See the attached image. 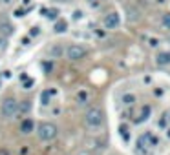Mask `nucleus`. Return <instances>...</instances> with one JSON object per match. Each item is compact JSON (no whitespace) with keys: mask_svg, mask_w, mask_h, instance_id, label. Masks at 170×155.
<instances>
[{"mask_svg":"<svg viewBox=\"0 0 170 155\" xmlns=\"http://www.w3.org/2000/svg\"><path fill=\"white\" fill-rule=\"evenodd\" d=\"M84 122H86V126H88V128H92V130L101 128V126H103V122H104V113H103V110H101V108H97V106L88 108V111L84 113Z\"/></svg>","mask_w":170,"mask_h":155,"instance_id":"nucleus-1","label":"nucleus"},{"mask_svg":"<svg viewBox=\"0 0 170 155\" xmlns=\"http://www.w3.org/2000/svg\"><path fill=\"white\" fill-rule=\"evenodd\" d=\"M37 135H38L40 141L49 143V141H53V139L59 135V130H57V126H55L53 122L44 121V122H40V124L37 126Z\"/></svg>","mask_w":170,"mask_h":155,"instance_id":"nucleus-2","label":"nucleus"},{"mask_svg":"<svg viewBox=\"0 0 170 155\" xmlns=\"http://www.w3.org/2000/svg\"><path fill=\"white\" fill-rule=\"evenodd\" d=\"M64 53H66V58H68L70 62H79V60H82V58L88 55V49H86L82 44H70V46L64 49Z\"/></svg>","mask_w":170,"mask_h":155,"instance_id":"nucleus-3","label":"nucleus"},{"mask_svg":"<svg viewBox=\"0 0 170 155\" xmlns=\"http://www.w3.org/2000/svg\"><path fill=\"white\" fill-rule=\"evenodd\" d=\"M0 113L4 119H15V115L18 113V102L13 97H7L2 100L0 104Z\"/></svg>","mask_w":170,"mask_h":155,"instance_id":"nucleus-4","label":"nucleus"},{"mask_svg":"<svg viewBox=\"0 0 170 155\" xmlns=\"http://www.w3.org/2000/svg\"><path fill=\"white\" fill-rule=\"evenodd\" d=\"M13 33H15V26L11 24V20L5 15H2L0 16V35L2 37H11Z\"/></svg>","mask_w":170,"mask_h":155,"instance_id":"nucleus-5","label":"nucleus"},{"mask_svg":"<svg viewBox=\"0 0 170 155\" xmlns=\"http://www.w3.org/2000/svg\"><path fill=\"white\" fill-rule=\"evenodd\" d=\"M103 24H104L106 29H115V27L121 24V18H119L117 13H108V15L103 18Z\"/></svg>","mask_w":170,"mask_h":155,"instance_id":"nucleus-6","label":"nucleus"},{"mask_svg":"<svg viewBox=\"0 0 170 155\" xmlns=\"http://www.w3.org/2000/svg\"><path fill=\"white\" fill-rule=\"evenodd\" d=\"M48 57L49 58H60L62 55H64V46L62 44H59V42H55V44H51L49 48H48Z\"/></svg>","mask_w":170,"mask_h":155,"instance_id":"nucleus-7","label":"nucleus"},{"mask_svg":"<svg viewBox=\"0 0 170 155\" xmlns=\"http://www.w3.org/2000/svg\"><path fill=\"white\" fill-rule=\"evenodd\" d=\"M33 130H35V122H33L31 119H24V121L20 122V133H22V135H29Z\"/></svg>","mask_w":170,"mask_h":155,"instance_id":"nucleus-8","label":"nucleus"},{"mask_svg":"<svg viewBox=\"0 0 170 155\" xmlns=\"http://www.w3.org/2000/svg\"><path fill=\"white\" fill-rule=\"evenodd\" d=\"M156 62H157L159 66H168V64H170V53H168V51H161V53L157 55Z\"/></svg>","mask_w":170,"mask_h":155,"instance_id":"nucleus-9","label":"nucleus"},{"mask_svg":"<svg viewBox=\"0 0 170 155\" xmlns=\"http://www.w3.org/2000/svg\"><path fill=\"white\" fill-rule=\"evenodd\" d=\"M53 29H55V33H64V31L68 29V22H66L64 18H59V20L55 22V27H53Z\"/></svg>","mask_w":170,"mask_h":155,"instance_id":"nucleus-10","label":"nucleus"},{"mask_svg":"<svg viewBox=\"0 0 170 155\" xmlns=\"http://www.w3.org/2000/svg\"><path fill=\"white\" fill-rule=\"evenodd\" d=\"M55 91H49V90H46V91H42V95H40V102H42V106H48L49 104V100H51V95H53Z\"/></svg>","mask_w":170,"mask_h":155,"instance_id":"nucleus-11","label":"nucleus"},{"mask_svg":"<svg viewBox=\"0 0 170 155\" xmlns=\"http://www.w3.org/2000/svg\"><path fill=\"white\" fill-rule=\"evenodd\" d=\"M75 99H77V104H81V106H82V104H86V102H88V93H86L84 90H81V91L77 93V97H75Z\"/></svg>","mask_w":170,"mask_h":155,"instance_id":"nucleus-12","label":"nucleus"},{"mask_svg":"<svg viewBox=\"0 0 170 155\" xmlns=\"http://www.w3.org/2000/svg\"><path fill=\"white\" fill-rule=\"evenodd\" d=\"M7 49V37H2L0 35V53Z\"/></svg>","mask_w":170,"mask_h":155,"instance_id":"nucleus-13","label":"nucleus"},{"mask_svg":"<svg viewBox=\"0 0 170 155\" xmlns=\"http://www.w3.org/2000/svg\"><path fill=\"white\" fill-rule=\"evenodd\" d=\"M161 22H163V26H165V27H168V29H170V13H167V15H163Z\"/></svg>","mask_w":170,"mask_h":155,"instance_id":"nucleus-14","label":"nucleus"},{"mask_svg":"<svg viewBox=\"0 0 170 155\" xmlns=\"http://www.w3.org/2000/svg\"><path fill=\"white\" fill-rule=\"evenodd\" d=\"M38 33H40V27H38V26H33V27H31V31H29V35H31V37H37Z\"/></svg>","mask_w":170,"mask_h":155,"instance_id":"nucleus-15","label":"nucleus"},{"mask_svg":"<svg viewBox=\"0 0 170 155\" xmlns=\"http://www.w3.org/2000/svg\"><path fill=\"white\" fill-rule=\"evenodd\" d=\"M24 13H26V9H22V7L15 9V16H24Z\"/></svg>","mask_w":170,"mask_h":155,"instance_id":"nucleus-16","label":"nucleus"},{"mask_svg":"<svg viewBox=\"0 0 170 155\" xmlns=\"http://www.w3.org/2000/svg\"><path fill=\"white\" fill-rule=\"evenodd\" d=\"M132 102H134V97L132 95H126L125 97V104H132Z\"/></svg>","mask_w":170,"mask_h":155,"instance_id":"nucleus-17","label":"nucleus"},{"mask_svg":"<svg viewBox=\"0 0 170 155\" xmlns=\"http://www.w3.org/2000/svg\"><path fill=\"white\" fill-rule=\"evenodd\" d=\"M0 155H11V152H9L5 146H2V148H0Z\"/></svg>","mask_w":170,"mask_h":155,"instance_id":"nucleus-18","label":"nucleus"},{"mask_svg":"<svg viewBox=\"0 0 170 155\" xmlns=\"http://www.w3.org/2000/svg\"><path fill=\"white\" fill-rule=\"evenodd\" d=\"M33 86V80H26V84H24V90H29Z\"/></svg>","mask_w":170,"mask_h":155,"instance_id":"nucleus-19","label":"nucleus"},{"mask_svg":"<svg viewBox=\"0 0 170 155\" xmlns=\"http://www.w3.org/2000/svg\"><path fill=\"white\" fill-rule=\"evenodd\" d=\"M42 68H44L46 71H49V69H51V64H48V62H44V64H42Z\"/></svg>","mask_w":170,"mask_h":155,"instance_id":"nucleus-20","label":"nucleus"},{"mask_svg":"<svg viewBox=\"0 0 170 155\" xmlns=\"http://www.w3.org/2000/svg\"><path fill=\"white\" fill-rule=\"evenodd\" d=\"M53 2H59V4H68V2H71V0H53Z\"/></svg>","mask_w":170,"mask_h":155,"instance_id":"nucleus-21","label":"nucleus"},{"mask_svg":"<svg viewBox=\"0 0 170 155\" xmlns=\"http://www.w3.org/2000/svg\"><path fill=\"white\" fill-rule=\"evenodd\" d=\"M0 2H5V4H7V2H9V0H0Z\"/></svg>","mask_w":170,"mask_h":155,"instance_id":"nucleus-22","label":"nucleus"}]
</instances>
